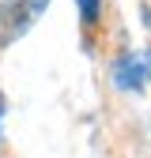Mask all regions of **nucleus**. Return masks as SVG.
<instances>
[{
  "label": "nucleus",
  "instance_id": "obj_1",
  "mask_svg": "<svg viewBox=\"0 0 151 158\" xmlns=\"http://www.w3.org/2000/svg\"><path fill=\"white\" fill-rule=\"evenodd\" d=\"M49 8V0H4L0 4V45H11L19 34H27L30 23Z\"/></svg>",
  "mask_w": 151,
  "mask_h": 158
},
{
  "label": "nucleus",
  "instance_id": "obj_2",
  "mask_svg": "<svg viewBox=\"0 0 151 158\" xmlns=\"http://www.w3.org/2000/svg\"><path fill=\"white\" fill-rule=\"evenodd\" d=\"M147 75H151V56L147 53H125L113 64V83L121 90H144Z\"/></svg>",
  "mask_w": 151,
  "mask_h": 158
},
{
  "label": "nucleus",
  "instance_id": "obj_3",
  "mask_svg": "<svg viewBox=\"0 0 151 158\" xmlns=\"http://www.w3.org/2000/svg\"><path fill=\"white\" fill-rule=\"evenodd\" d=\"M76 8H80L83 23H94V19H98V0H76Z\"/></svg>",
  "mask_w": 151,
  "mask_h": 158
},
{
  "label": "nucleus",
  "instance_id": "obj_4",
  "mask_svg": "<svg viewBox=\"0 0 151 158\" xmlns=\"http://www.w3.org/2000/svg\"><path fill=\"white\" fill-rule=\"evenodd\" d=\"M0 113H4V98H0Z\"/></svg>",
  "mask_w": 151,
  "mask_h": 158
}]
</instances>
